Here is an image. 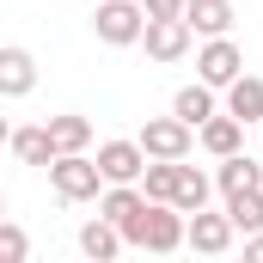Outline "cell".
Here are the masks:
<instances>
[{"label":"cell","mask_w":263,"mask_h":263,"mask_svg":"<svg viewBox=\"0 0 263 263\" xmlns=\"http://www.w3.org/2000/svg\"><path fill=\"white\" fill-rule=\"evenodd\" d=\"M123 245H135V251H153V257L184 251V214H178L172 202H147L135 220H123Z\"/></svg>","instance_id":"1"},{"label":"cell","mask_w":263,"mask_h":263,"mask_svg":"<svg viewBox=\"0 0 263 263\" xmlns=\"http://www.w3.org/2000/svg\"><path fill=\"white\" fill-rule=\"evenodd\" d=\"M49 184H55L62 202H98L104 172H98L92 153H55V159H49Z\"/></svg>","instance_id":"2"},{"label":"cell","mask_w":263,"mask_h":263,"mask_svg":"<svg viewBox=\"0 0 263 263\" xmlns=\"http://www.w3.org/2000/svg\"><path fill=\"white\" fill-rule=\"evenodd\" d=\"M141 25H147L141 0H98V12H92V31H98V43H110V49L141 43Z\"/></svg>","instance_id":"3"},{"label":"cell","mask_w":263,"mask_h":263,"mask_svg":"<svg viewBox=\"0 0 263 263\" xmlns=\"http://www.w3.org/2000/svg\"><path fill=\"white\" fill-rule=\"evenodd\" d=\"M135 141H141V153H147V159H190L196 129H190V123H178V117H147Z\"/></svg>","instance_id":"4"},{"label":"cell","mask_w":263,"mask_h":263,"mask_svg":"<svg viewBox=\"0 0 263 263\" xmlns=\"http://www.w3.org/2000/svg\"><path fill=\"white\" fill-rule=\"evenodd\" d=\"M233 220H227V208L220 214H208V208H196V214H184V245L190 251H202V257H227L233 251Z\"/></svg>","instance_id":"5"},{"label":"cell","mask_w":263,"mask_h":263,"mask_svg":"<svg viewBox=\"0 0 263 263\" xmlns=\"http://www.w3.org/2000/svg\"><path fill=\"white\" fill-rule=\"evenodd\" d=\"M245 73V55H239V43L233 37H202V49H196V80L202 86H227V80H239Z\"/></svg>","instance_id":"6"},{"label":"cell","mask_w":263,"mask_h":263,"mask_svg":"<svg viewBox=\"0 0 263 263\" xmlns=\"http://www.w3.org/2000/svg\"><path fill=\"white\" fill-rule=\"evenodd\" d=\"M141 43H147L153 62H184L190 43H196V31H190L184 18H147V25H141Z\"/></svg>","instance_id":"7"},{"label":"cell","mask_w":263,"mask_h":263,"mask_svg":"<svg viewBox=\"0 0 263 263\" xmlns=\"http://www.w3.org/2000/svg\"><path fill=\"white\" fill-rule=\"evenodd\" d=\"M31 92H37V55L6 43L0 49V98H31Z\"/></svg>","instance_id":"8"},{"label":"cell","mask_w":263,"mask_h":263,"mask_svg":"<svg viewBox=\"0 0 263 263\" xmlns=\"http://www.w3.org/2000/svg\"><path fill=\"white\" fill-rule=\"evenodd\" d=\"M98 172H104V184H135L141 178V165H147V153H141V141H104L98 153Z\"/></svg>","instance_id":"9"},{"label":"cell","mask_w":263,"mask_h":263,"mask_svg":"<svg viewBox=\"0 0 263 263\" xmlns=\"http://www.w3.org/2000/svg\"><path fill=\"white\" fill-rule=\"evenodd\" d=\"M196 147H208L214 159H227V153H239V147H245V123H239V117H227V110H214L208 123H196Z\"/></svg>","instance_id":"10"},{"label":"cell","mask_w":263,"mask_h":263,"mask_svg":"<svg viewBox=\"0 0 263 263\" xmlns=\"http://www.w3.org/2000/svg\"><path fill=\"white\" fill-rule=\"evenodd\" d=\"M257 184H263V165L245 153V147L227 153V159L214 165V190H220V196H233V190H257Z\"/></svg>","instance_id":"11"},{"label":"cell","mask_w":263,"mask_h":263,"mask_svg":"<svg viewBox=\"0 0 263 263\" xmlns=\"http://www.w3.org/2000/svg\"><path fill=\"white\" fill-rule=\"evenodd\" d=\"M184 25L196 37H227L233 31V0H184Z\"/></svg>","instance_id":"12"},{"label":"cell","mask_w":263,"mask_h":263,"mask_svg":"<svg viewBox=\"0 0 263 263\" xmlns=\"http://www.w3.org/2000/svg\"><path fill=\"white\" fill-rule=\"evenodd\" d=\"M220 92H227V117L263 123V80H257V73H239V80H227Z\"/></svg>","instance_id":"13"},{"label":"cell","mask_w":263,"mask_h":263,"mask_svg":"<svg viewBox=\"0 0 263 263\" xmlns=\"http://www.w3.org/2000/svg\"><path fill=\"white\" fill-rule=\"evenodd\" d=\"M208 196H214V178L178 159V184H172V208H178V214H196V208H208Z\"/></svg>","instance_id":"14"},{"label":"cell","mask_w":263,"mask_h":263,"mask_svg":"<svg viewBox=\"0 0 263 263\" xmlns=\"http://www.w3.org/2000/svg\"><path fill=\"white\" fill-rule=\"evenodd\" d=\"M141 208H147L141 184H104V190H98V214H104V220H110L117 233H123V220H135Z\"/></svg>","instance_id":"15"},{"label":"cell","mask_w":263,"mask_h":263,"mask_svg":"<svg viewBox=\"0 0 263 263\" xmlns=\"http://www.w3.org/2000/svg\"><path fill=\"white\" fill-rule=\"evenodd\" d=\"M80 251H86L92 263H110V257H123V233L98 214V220H86V227H80Z\"/></svg>","instance_id":"16"},{"label":"cell","mask_w":263,"mask_h":263,"mask_svg":"<svg viewBox=\"0 0 263 263\" xmlns=\"http://www.w3.org/2000/svg\"><path fill=\"white\" fill-rule=\"evenodd\" d=\"M214 110H220V104H214V86H178V98H172V117H178V123H190V129H196V123H208V117H214Z\"/></svg>","instance_id":"17"},{"label":"cell","mask_w":263,"mask_h":263,"mask_svg":"<svg viewBox=\"0 0 263 263\" xmlns=\"http://www.w3.org/2000/svg\"><path fill=\"white\" fill-rule=\"evenodd\" d=\"M6 147L25 159V165H49L55 159V141H49V123H37V129H12L6 135Z\"/></svg>","instance_id":"18"},{"label":"cell","mask_w":263,"mask_h":263,"mask_svg":"<svg viewBox=\"0 0 263 263\" xmlns=\"http://www.w3.org/2000/svg\"><path fill=\"white\" fill-rule=\"evenodd\" d=\"M49 141H55V153H86L92 147V117H49Z\"/></svg>","instance_id":"19"},{"label":"cell","mask_w":263,"mask_h":263,"mask_svg":"<svg viewBox=\"0 0 263 263\" xmlns=\"http://www.w3.org/2000/svg\"><path fill=\"white\" fill-rule=\"evenodd\" d=\"M227 220H233V233H263V184L257 190H233L227 196Z\"/></svg>","instance_id":"20"},{"label":"cell","mask_w":263,"mask_h":263,"mask_svg":"<svg viewBox=\"0 0 263 263\" xmlns=\"http://www.w3.org/2000/svg\"><path fill=\"white\" fill-rule=\"evenodd\" d=\"M135 184H141V196H147V202H172V184H178V159H147Z\"/></svg>","instance_id":"21"},{"label":"cell","mask_w":263,"mask_h":263,"mask_svg":"<svg viewBox=\"0 0 263 263\" xmlns=\"http://www.w3.org/2000/svg\"><path fill=\"white\" fill-rule=\"evenodd\" d=\"M25 257H31V239H25V227L0 220V263H25Z\"/></svg>","instance_id":"22"},{"label":"cell","mask_w":263,"mask_h":263,"mask_svg":"<svg viewBox=\"0 0 263 263\" xmlns=\"http://www.w3.org/2000/svg\"><path fill=\"white\" fill-rule=\"evenodd\" d=\"M147 18H184V0H141Z\"/></svg>","instance_id":"23"},{"label":"cell","mask_w":263,"mask_h":263,"mask_svg":"<svg viewBox=\"0 0 263 263\" xmlns=\"http://www.w3.org/2000/svg\"><path fill=\"white\" fill-rule=\"evenodd\" d=\"M245 257H257V263H263V233H245Z\"/></svg>","instance_id":"24"},{"label":"cell","mask_w":263,"mask_h":263,"mask_svg":"<svg viewBox=\"0 0 263 263\" xmlns=\"http://www.w3.org/2000/svg\"><path fill=\"white\" fill-rule=\"evenodd\" d=\"M6 135H12V123H6V117H0V147H6Z\"/></svg>","instance_id":"25"},{"label":"cell","mask_w":263,"mask_h":263,"mask_svg":"<svg viewBox=\"0 0 263 263\" xmlns=\"http://www.w3.org/2000/svg\"><path fill=\"white\" fill-rule=\"evenodd\" d=\"M0 220H6V196H0Z\"/></svg>","instance_id":"26"}]
</instances>
